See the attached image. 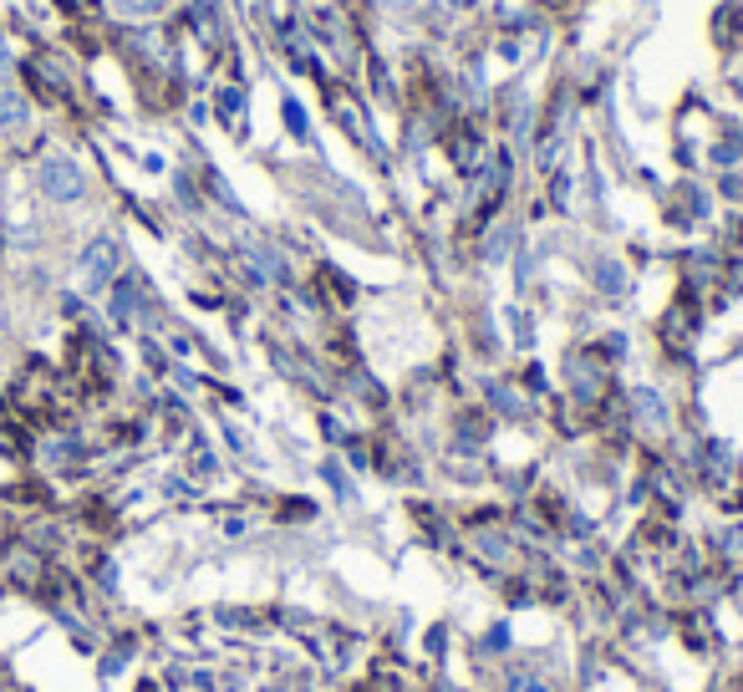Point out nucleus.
<instances>
[{
	"mask_svg": "<svg viewBox=\"0 0 743 692\" xmlns=\"http://www.w3.org/2000/svg\"><path fill=\"white\" fill-rule=\"evenodd\" d=\"M36 184H42L46 199H57V204H76L82 193H87V174H82V163L67 159V153H46L36 163Z\"/></svg>",
	"mask_w": 743,
	"mask_h": 692,
	"instance_id": "f257e3e1",
	"label": "nucleus"
},
{
	"mask_svg": "<svg viewBox=\"0 0 743 692\" xmlns=\"http://www.w3.org/2000/svg\"><path fill=\"white\" fill-rule=\"evenodd\" d=\"M113 275H118V245L113 239H92L87 250L76 255V285L87 295H97L113 285Z\"/></svg>",
	"mask_w": 743,
	"mask_h": 692,
	"instance_id": "f03ea898",
	"label": "nucleus"
},
{
	"mask_svg": "<svg viewBox=\"0 0 743 692\" xmlns=\"http://www.w3.org/2000/svg\"><path fill=\"white\" fill-rule=\"evenodd\" d=\"M26 118H31L26 97H21V92H0V128L15 133V128H26Z\"/></svg>",
	"mask_w": 743,
	"mask_h": 692,
	"instance_id": "7ed1b4c3",
	"label": "nucleus"
},
{
	"mask_svg": "<svg viewBox=\"0 0 743 692\" xmlns=\"http://www.w3.org/2000/svg\"><path fill=\"white\" fill-rule=\"evenodd\" d=\"M164 5H168V0H113V11L128 15V21H153Z\"/></svg>",
	"mask_w": 743,
	"mask_h": 692,
	"instance_id": "20e7f679",
	"label": "nucleus"
},
{
	"mask_svg": "<svg viewBox=\"0 0 743 692\" xmlns=\"http://www.w3.org/2000/svg\"><path fill=\"white\" fill-rule=\"evenodd\" d=\"M739 21H743V11H723V15H718V36H723V46L733 42V31H739Z\"/></svg>",
	"mask_w": 743,
	"mask_h": 692,
	"instance_id": "39448f33",
	"label": "nucleus"
},
{
	"mask_svg": "<svg viewBox=\"0 0 743 692\" xmlns=\"http://www.w3.org/2000/svg\"><path fill=\"white\" fill-rule=\"evenodd\" d=\"M220 107H224V118L239 128V113H245V103H239V92H220Z\"/></svg>",
	"mask_w": 743,
	"mask_h": 692,
	"instance_id": "423d86ee",
	"label": "nucleus"
},
{
	"mask_svg": "<svg viewBox=\"0 0 743 692\" xmlns=\"http://www.w3.org/2000/svg\"><path fill=\"white\" fill-rule=\"evenodd\" d=\"M515 692H545V688H540V682H530V678H520V682H515Z\"/></svg>",
	"mask_w": 743,
	"mask_h": 692,
	"instance_id": "0eeeda50",
	"label": "nucleus"
}]
</instances>
